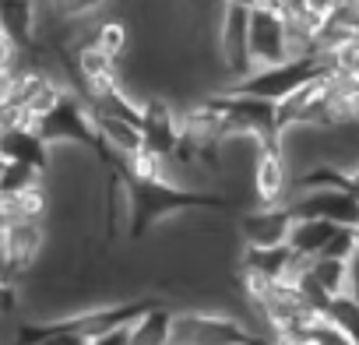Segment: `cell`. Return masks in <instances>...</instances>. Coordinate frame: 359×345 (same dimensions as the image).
Returning <instances> with one entry per match:
<instances>
[{
  "label": "cell",
  "instance_id": "277c9868",
  "mask_svg": "<svg viewBox=\"0 0 359 345\" xmlns=\"http://www.w3.org/2000/svg\"><path fill=\"white\" fill-rule=\"evenodd\" d=\"M36 130L50 148L78 144V148H88V151L99 155V134H95L92 113H88V106L78 92H64V99L36 120Z\"/></svg>",
  "mask_w": 359,
  "mask_h": 345
},
{
  "label": "cell",
  "instance_id": "8fae6325",
  "mask_svg": "<svg viewBox=\"0 0 359 345\" xmlns=\"http://www.w3.org/2000/svg\"><path fill=\"white\" fill-rule=\"evenodd\" d=\"M0 155L8 162H25L32 169H39L43 177L53 165V148L39 137L36 127H18V130H4L0 134Z\"/></svg>",
  "mask_w": 359,
  "mask_h": 345
},
{
  "label": "cell",
  "instance_id": "d6986e66",
  "mask_svg": "<svg viewBox=\"0 0 359 345\" xmlns=\"http://www.w3.org/2000/svg\"><path fill=\"white\" fill-rule=\"evenodd\" d=\"M355 247H359V229H352V226H334V233L327 236V243H324L320 254H324V257H341V261H345ZM320 254H317V257H320Z\"/></svg>",
  "mask_w": 359,
  "mask_h": 345
},
{
  "label": "cell",
  "instance_id": "e0dca14e",
  "mask_svg": "<svg viewBox=\"0 0 359 345\" xmlns=\"http://www.w3.org/2000/svg\"><path fill=\"white\" fill-rule=\"evenodd\" d=\"M310 275L317 278V285L327 292V296H338L345 292V261L341 257H310Z\"/></svg>",
  "mask_w": 359,
  "mask_h": 345
},
{
  "label": "cell",
  "instance_id": "ffe728a7",
  "mask_svg": "<svg viewBox=\"0 0 359 345\" xmlns=\"http://www.w3.org/2000/svg\"><path fill=\"white\" fill-rule=\"evenodd\" d=\"M22 60H25V50L0 32V71H15V67H22Z\"/></svg>",
  "mask_w": 359,
  "mask_h": 345
},
{
  "label": "cell",
  "instance_id": "ac0fdd59",
  "mask_svg": "<svg viewBox=\"0 0 359 345\" xmlns=\"http://www.w3.org/2000/svg\"><path fill=\"white\" fill-rule=\"evenodd\" d=\"M299 345H355L345 331H338L324 313H317L313 320H310V327H306V334H303V341Z\"/></svg>",
  "mask_w": 359,
  "mask_h": 345
},
{
  "label": "cell",
  "instance_id": "ba28073f",
  "mask_svg": "<svg viewBox=\"0 0 359 345\" xmlns=\"http://www.w3.org/2000/svg\"><path fill=\"white\" fill-rule=\"evenodd\" d=\"M247 39H250V64L254 67H271L289 60V22L282 11L275 8H250V25H247Z\"/></svg>",
  "mask_w": 359,
  "mask_h": 345
},
{
  "label": "cell",
  "instance_id": "2e32d148",
  "mask_svg": "<svg viewBox=\"0 0 359 345\" xmlns=\"http://www.w3.org/2000/svg\"><path fill=\"white\" fill-rule=\"evenodd\" d=\"M324 317L359 345V299H355V296H348V292L331 296V299H327V306H324Z\"/></svg>",
  "mask_w": 359,
  "mask_h": 345
},
{
  "label": "cell",
  "instance_id": "7402d4cb",
  "mask_svg": "<svg viewBox=\"0 0 359 345\" xmlns=\"http://www.w3.org/2000/svg\"><path fill=\"white\" fill-rule=\"evenodd\" d=\"M85 345H130V331L127 327H116V331H106V334L88 338Z\"/></svg>",
  "mask_w": 359,
  "mask_h": 345
},
{
  "label": "cell",
  "instance_id": "5b68a950",
  "mask_svg": "<svg viewBox=\"0 0 359 345\" xmlns=\"http://www.w3.org/2000/svg\"><path fill=\"white\" fill-rule=\"evenodd\" d=\"M247 25H250V8L240 4V0H222V11L215 22V53H219V64L226 71V85H233L254 71Z\"/></svg>",
  "mask_w": 359,
  "mask_h": 345
},
{
  "label": "cell",
  "instance_id": "603a6c76",
  "mask_svg": "<svg viewBox=\"0 0 359 345\" xmlns=\"http://www.w3.org/2000/svg\"><path fill=\"white\" fill-rule=\"evenodd\" d=\"M0 278H15L11 261H8V250H4V240H0Z\"/></svg>",
  "mask_w": 359,
  "mask_h": 345
},
{
  "label": "cell",
  "instance_id": "44dd1931",
  "mask_svg": "<svg viewBox=\"0 0 359 345\" xmlns=\"http://www.w3.org/2000/svg\"><path fill=\"white\" fill-rule=\"evenodd\" d=\"M345 292L359 299V247L345 257Z\"/></svg>",
  "mask_w": 359,
  "mask_h": 345
},
{
  "label": "cell",
  "instance_id": "484cf974",
  "mask_svg": "<svg viewBox=\"0 0 359 345\" xmlns=\"http://www.w3.org/2000/svg\"><path fill=\"white\" fill-rule=\"evenodd\" d=\"M4 226H8V215H4V212H0V229H4Z\"/></svg>",
  "mask_w": 359,
  "mask_h": 345
},
{
  "label": "cell",
  "instance_id": "30bf717a",
  "mask_svg": "<svg viewBox=\"0 0 359 345\" xmlns=\"http://www.w3.org/2000/svg\"><path fill=\"white\" fill-rule=\"evenodd\" d=\"M289 229H292V212L289 205H254L247 212H240V222H236V233L243 243L250 247H275V243H285L289 240Z\"/></svg>",
  "mask_w": 359,
  "mask_h": 345
},
{
  "label": "cell",
  "instance_id": "9c48e42d",
  "mask_svg": "<svg viewBox=\"0 0 359 345\" xmlns=\"http://www.w3.org/2000/svg\"><path fill=\"white\" fill-rule=\"evenodd\" d=\"M0 240H4L11 271L25 275L46 254V222L43 219H15V222H8L4 229H0Z\"/></svg>",
  "mask_w": 359,
  "mask_h": 345
},
{
  "label": "cell",
  "instance_id": "52a82bcc",
  "mask_svg": "<svg viewBox=\"0 0 359 345\" xmlns=\"http://www.w3.org/2000/svg\"><path fill=\"white\" fill-rule=\"evenodd\" d=\"M285 205H289L292 219H324L331 226H352V229H359V198L348 187L299 191Z\"/></svg>",
  "mask_w": 359,
  "mask_h": 345
},
{
  "label": "cell",
  "instance_id": "5bb4252c",
  "mask_svg": "<svg viewBox=\"0 0 359 345\" xmlns=\"http://www.w3.org/2000/svg\"><path fill=\"white\" fill-rule=\"evenodd\" d=\"M0 212L8 215V222H15V219H46V215H50L46 180H43V184H32V187H25V191L4 194V198H0Z\"/></svg>",
  "mask_w": 359,
  "mask_h": 345
},
{
  "label": "cell",
  "instance_id": "3957f363",
  "mask_svg": "<svg viewBox=\"0 0 359 345\" xmlns=\"http://www.w3.org/2000/svg\"><path fill=\"white\" fill-rule=\"evenodd\" d=\"M324 71H327L324 57H289V60L271 64V67H254L250 74H243L240 81H233L226 88L247 92V95H257V99H268V102L278 106L282 99H289L296 88H303L306 81H313Z\"/></svg>",
  "mask_w": 359,
  "mask_h": 345
},
{
  "label": "cell",
  "instance_id": "4fadbf2b",
  "mask_svg": "<svg viewBox=\"0 0 359 345\" xmlns=\"http://www.w3.org/2000/svg\"><path fill=\"white\" fill-rule=\"evenodd\" d=\"M130 331V345H169V331H172V310L169 303H155L148 306L141 317H134L127 324Z\"/></svg>",
  "mask_w": 359,
  "mask_h": 345
},
{
  "label": "cell",
  "instance_id": "d4e9b609",
  "mask_svg": "<svg viewBox=\"0 0 359 345\" xmlns=\"http://www.w3.org/2000/svg\"><path fill=\"white\" fill-rule=\"evenodd\" d=\"M4 165H8V158H4V155H0V177H4Z\"/></svg>",
  "mask_w": 359,
  "mask_h": 345
},
{
  "label": "cell",
  "instance_id": "9a60e30c",
  "mask_svg": "<svg viewBox=\"0 0 359 345\" xmlns=\"http://www.w3.org/2000/svg\"><path fill=\"white\" fill-rule=\"evenodd\" d=\"M334 233L331 222L324 219H292V229H289V247L299 254V257H317L327 243V236Z\"/></svg>",
  "mask_w": 359,
  "mask_h": 345
},
{
  "label": "cell",
  "instance_id": "7a4b0ae2",
  "mask_svg": "<svg viewBox=\"0 0 359 345\" xmlns=\"http://www.w3.org/2000/svg\"><path fill=\"white\" fill-rule=\"evenodd\" d=\"M268 331L226 310H172L169 345H271Z\"/></svg>",
  "mask_w": 359,
  "mask_h": 345
},
{
  "label": "cell",
  "instance_id": "7c38bea8",
  "mask_svg": "<svg viewBox=\"0 0 359 345\" xmlns=\"http://www.w3.org/2000/svg\"><path fill=\"white\" fill-rule=\"evenodd\" d=\"M39 0H0V32L22 50H32L39 36Z\"/></svg>",
  "mask_w": 359,
  "mask_h": 345
},
{
  "label": "cell",
  "instance_id": "cb8c5ba5",
  "mask_svg": "<svg viewBox=\"0 0 359 345\" xmlns=\"http://www.w3.org/2000/svg\"><path fill=\"white\" fill-rule=\"evenodd\" d=\"M306 8H310L313 15H320V18H324V15H327V8H331V0H306Z\"/></svg>",
  "mask_w": 359,
  "mask_h": 345
},
{
  "label": "cell",
  "instance_id": "6da1fadb",
  "mask_svg": "<svg viewBox=\"0 0 359 345\" xmlns=\"http://www.w3.org/2000/svg\"><path fill=\"white\" fill-rule=\"evenodd\" d=\"M127 187V240L148 236L158 222L184 212H236V201L201 187H184L172 180H134L123 172Z\"/></svg>",
  "mask_w": 359,
  "mask_h": 345
},
{
  "label": "cell",
  "instance_id": "8992f818",
  "mask_svg": "<svg viewBox=\"0 0 359 345\" xmlns=\"http://www.w3.org/2000/svg\"><path fill=\"white\" fill-rule=\"evenodd\" d=\"M250 191H254V205H285L292 194V169L285 162L282 141L278 137H264L257 141L254 162H250Z\"/></svg>",
  "mask_w": 359,
  "mask_h": 345
}]
</instances>
